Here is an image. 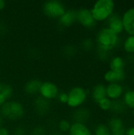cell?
Masks as SVG:
<instances>
[{
    "instance_id": "cell-1",
    "label": "cell",
    "mask_w": 134,
    "mask_h": 135,
    "mask_svg": "<svg viewBox=\"0 0 134 135\" xmlns=\"http://www.w3.org/2000/svg\"><path fill=\"white\" fill-rule=\"evenodd\" d=\"M119 37L107 27H103L96 34V41L98 51L106 53L114 50L118 44Z\"/></svg>"
},
{
    "instance_id": "cell-2",
    "label": "cell",
    "mask_w": 134,
    "mask_h": 135,
    "mask_svg": "<svg viewBox=\"0 0 134 135\" xmlns=\"http://www.w3.org/2000/svg\"><path fill=\"white\" fill-rule=\"evenodd\" d=\"M115 3L113 0H98L90 9L91 13L96 22L107 21L114 13Z\"/></svg>"
},
{
    "instance_id": "cell-3",
    "label": "cell",
    "mask_w": 134,
    "mask_h": 135,
    "mask_svg": "<svg viewBox=\"0 0 134 135\" xmlns=\"http://www.w3.org/2000/svg\"><path fill=\"white\" fill-rule=\"evenodd\" d=\"M0 115L5 119L17 121L21 119L24 115V105L17 100H8L0 107Z\"/></svg>"
},
{
    "instance_id": "cell-4",
    "label": "cell",
    "mask_w": 134,
    "mask_h": 135,
    "mask_svg": "<svg viewBox=\"0 0 134 135\" xmlns=\"http://www.w3.org/2000/svg\"><path fill=\"white\" fill-rule=\"evenodd\" d=\"M67 93L68 101L66 104L72 108H81L88 98V92L82 86H73Z\"/></svg>"
},
{
    "instance_id": "cell-5",
    "label": "cell",
    "mask_w": 134,
    "mask_h": 135,
    "mask_svg": "<svg viewBox=\"0 0 134 135\" xmlns=\"http://www.w3.org/2000/svg\"><path fill=\"white\" fill-rule=\"evenodd\" d=\"M43 13L51 18H59L66 10L65 5L58 0H47L42 6Z\"/></svg>"
},
{
    "instance_id": "cell-6",
    "label": "cell",
    "mask_w": 134,
    "mask_h": 135,
    "mask_svg": "<svg viewBox=\"0 0 134 135\" xmlns=\"http://www.w3.org/2000/svg\"><path fill=\"white\" fill-rule=\"evenodd\" d=\"M58 93L59 89L55 83L51 81H42L39 91V97L50 101L51 100L56 99Z\"/></svg>"
},
{
    "instance_id": "cell-7",
    "label": "cell",
    "mask_w": 134,
    "mask_h": 135,
    "mask_svg": "<svg viewBox=\"0 0 134 135\" xmlns=\"http://www.w3.org/2000/svg\"><path fill=\"white\" fill-rule=\"evenodd\" d=\"M77 21L86 28H92L96 25L91 10L88 8H81L77 10Z\"/></svg>"
},
{
    "instance_id": "cell-8",
    "label": "cell",
    "mask_w": 134,
    "mask_h": 135,
    "mask_svg": "<svg viewBox=\"0 0 134 135\" xmlns=\"http://www.w3.org/2000/svg\"><path fill=\"white\" fill-rule=\"evenodd\" d=\"M124 31L129 36H134V7L126 9L122 16Z\"/></svg>"
},
{
    "instance_id": "cell-9",
    "label": "cell",
    "mask_w": 134,
    "mask_h": 135,
    "mask_svg": "<svg viewBox=\"0 0 134 135\" xmlns=\"http://www.w3.org/2000/svg\"><path fill=\"white\" fill-rule=\"evenodd\" d=\"M106 92L107 97L112 101H115L118 100L123 96L124 88L120 83H110L106 85Z\"/></svg>"
},
{
    "instance_id": "cell-10",
    "label": "cell",
    "mask_w": 134,
    "mask_h": 135,
    "mask_svg": "<svg viewBox=\"0 0 134 135\" xmlns=\"http://www.w3.org/2000/svg\"><path fill=\"white\" fill-rule=\"evenodd\" d=\"M111 135H125L126 126L123 120L119 117L111 118L107 124Z\"/></svg>"
},
{
    "instance_id": "cell-11",
    "label": "cell",
    "mask_w": 134,
    "mask_h": 135,
    "mask_svg": "<svg viewBox=\"0 0 134 135\" xmlns=\"http://www.w3.org/2000/svg\"><path fill=\"white\" fill-rule=\"evenodd\" d=\"M107 28H110L112 32H114L118 36L122 33L124 31L122 17L118 14L113 13L108 19H107Z\"/></svg>"
},
{
    "instance_id": "cell-12",
    "label": "cell",
    "mask_w": 134,
    "mask_h": 135,
    "mask_svg": "<svg viewBox=\"0 0 134 135\" xmlns=\"http://www.w3.org/2000/svg\"><path fill=\"white\" fill-rule=\"evenodd\" d=\"M75 22H77V10L73 9H66L58 18V24L64 28L70 27Z\"/></svg>"
},
{
    "instance_id": "cell-13",
    "label": "cell",
    "mask_w": 134,
    "mask_h": 135,
    "mask_svg": "<svg viewBox=\"0 0 134 135\" xmlns=\"http://www.w3.org/2000/svg\"><path fill=\"white\" fill-rule=\"evenodd\" d=\"M68 133L69 135H93L90 128L85 123L77 122L71 123Z\"/></svg>"
},
{
    "instance_id": "cell-14",
    "label": "cell",
    "mask_w": 134,
    "mask_h": 135,
    "mask_svg": "<svg viewBox=\"0 0 134 135\" xmlns=\"http://www.w3.org/2000/svg\"><path fill=\"white\" fill-rule=\"evenodd\" d=\"M34 109L36 112L39 115H45L50 111L51 103L49 100L42 98L41 97H36L34 100Z\"/></svg>"
},
{
    "instance_id": "cell-15",
    "label": "cell",
    "mask_w": 134,
    "mask_h": 135,
    "mask_svg": "<svg viewBox=\"0 0 134 135\" xmlns=\"http://www.w3.org/2000/svg\"><path fill=\"white\" fill-rule=\"evenodd\" d=\"M109 67L111 70L118 73H125L126 62L124 59L118 55L113 57L110 61Z\"/></svg>"
},
{
    "instance_id": "cell-16",
    "label": "cell",
    "mask_w": 134,
    "mask_h": 135,
    "mask_svg": "<svg viewBox=\"0 0 134 135\" xmlns=\"http://www.w3.org/2000/svg\"><path fill=\"white\" fill-rule=\"evenodd\" d=\"M90 118V112L85 108H76L75 112L73 114V119L74 122L85 123Z\"/></svg>"
},
{
    "instance_id": "cell-17",
    "label": "cell",
    "mask_w": 134,
    "mask_h": 135,
    "mask_svg": "<svg viewBox=\"0 0 134 135\" xmlns=\"http://www.w3.org/2000/svg\"><path fill=\"white\" fill-rule=\"evenodd\" d=\"M41 83L42 81L39 79H31L25 83L24 90L28 95H36L39 93Z\"/></svg>"
},
{
    "instance_id": "cell-18",
    "label": "cell",
    "mask_w": 134,
    "mask_h": 135,
    "mask_svg": "<svg viewBox=\"0 0 134 135\" xmlns=\"http://www.w3.org/2000/svg\"><path fill=\"white\" fill-rule=\"evenodd\" d=\"M92 97L96 103L99 100L107 97V92H106V85L100 83L96 85L92 89Z\"/></svg>"
},
{
    "instance_id": "cell-19",
    "label": "cell",
    "mask_w": 134,
    "mask_h": 135,
    "mask_svg": "<svg viewBox=\"0 0 134 135\" xmlns=\"http://www.w3.org/2000/svg\"><path fill=\"white\" fill-rule=\"evenodd\" d=\"M125 73H118L115 72L111 70H108L107 71L105 72L103 75V78L105 81H107L108 84L110 83H115L118 82L119 83L120 81H123L125 79Z\"/></svg>"
},
{
    "instance_id": "cell-20",
    "label": "cell",
    "mask_w": 134,
    "mask_h": 135,
    "mask_svg": "<svg viewBox=\"0 0 134 135\" xmlns=\"http://www.w3.org/2000/svg\"><path fill=\"white\" fill-rule=\"evenodd\" d=\"M123 104L125 107H128L131 109H134V90L130 89L123 94Z\"/></svg>"
},
{
    "instance_id": "cell-21",
    "label": "cell",
    "mask_w": 134,
    "mask_h": 135,
    "mask_svg": "<svg viewBox=\"0 0 134 135\" xmlns=\"http://www.w3.org/2000/svg\"><path fill=\"white\" fill-rule=\"evenodd\" d=\"M124 51L129 54H134V36H129L123 44Z\"/></svg>"
},
{
    "instance_id": "cell-22",
    "label": "cell",
    "mask_w": 134,
    "mask_h": 135,
    "mask_svg": "<svg viewBox=\"0 0 134 135\" xmlns=\"http://www.w3.org/2000/svg\"><path fill=\"white\" fill-rule=\"evenodd\" d=\"M96 104H98L99 108L102 111H104V112L111 111L112 109V106H113V101L107 97H105V98L99 100Z\"/></svg>"
},
{
    "instance_id": "cell-23",
    "label": "cell",
    "mask_w": 134,
    "mask_h": 135,
    "mask_svg": "<svg viewBox=\"0 0 134 135\" xmlns=\"http://www.w3.org/2000/svg\"><path fill=\"white\" fill-rule=\"evenodd\" d=\"M94 135H111V134L107 124L100 123L94 130Z\"/></svg>"
},
{
    "instance_id": "cell-24",
    "label": "cell",
    "mask_w": 134,
    "mask_h": 135,
    "mask_svg": "<svg viewBox=\"0 0 134 135\" xmlns=\"http://www.w3.org/2000/svg\"><path fill=\"white\" fill-rule=\"evenodd\" d=\"M71 126V123L67 119H61L58 123V128L60 133H68Z\"/></svg>"
},
{
    "instance_id": "cell-25",
    "label": "cell",
    "mask_w": 134,
    "mask_h": 135,
    "mask_svg": "<svg viewBox=\"0 0 134 135\" xmlns=\"http://www.w3.org/2000/svg\"><path fill=\"white\" fill-rule=\"evenodd\" d=\"M1 93L6 98L7 100H9V99L13 97V89L9 85H2V90H1Z\"/></svg>"
},
{
    "instance_id": "cell-26",
    "label": "cell",
    "mask_w": 134,
    "mask_h": 135,
    "mask_svg": "<svg viewBox=\"0 0 134 135\" xmlns=\"http://www.w3.org/2000/svg\"><path fill=\"white\" fill-rule=\"evenodd\" d=\"M93 45H94V43L93 41L90 39V38H86L85 39L82 43H81V46H82V48L85 50V51H90L92 47H93Z\"/></svg>"
},
{
    "instance_id": "cell-27",
    "label": "cell",
    "mask_w": 134,
    "mask_h": 135,
    "mask_svg": "<svg viewBox=\"0 0 134 135\" xmlns=\"http://www.w3.org/2000/svg\"><path fill=\"white\" fill-rule=\"evenodd\" d=\"M30 135H46V130L41 126H37L32 130Z\"/></svg>"
},
{
    "instance_id": "cell-28",
    "label": "cell",
    "mask_w": 134,
    "mask_h": 135,
    "mask_svg": "<svg viewBox=\"0 0 134 135\" xmlns=\"http://www.w3.org/2000/svg\"><path fill=\"white\" fill-rule=\"evenodd\" d=\"M58 102L63 104H66L67 101H68V93L66 92H59L57 98Z\"/></svg>"
},
{
    "instance_id": "cell-29",
    "label": "cell",
    "mask_w": 134,
    "mask_h": 135,
    "mask_svg": "<svg viewBox=\"0 0 134 135\" xmlns=\"http://www.w3.org/2000/svg\"><path fill=\"white\" fill-rule=\"evenodd\" d=\"M12 135H26L25 129L22 127H17L13 131Z\"/></svg>"
},
{
    "instance_id": "cell-30",
    "label": "cell",
    "mask_w": 134,
    "mask_h": 135,
    "mask_svg": "<svg viewBox=\"0 0 134 135\" xmlns=\"http://www.w3.org/2000/svg\"><path fill=\"white\" fill-rule=\"evenodd\" d=\"M0 135H11V134L6 127H0Z\"/></svg>"
},
{
    "instance_id": "cell-31",
    "label": "cell",
    "mask_w": 134,
    "mask_h": 135,
    "mask_svg": "<svg viewBox=\"0 0 134 135\" xmlns=\"http://www.w3.org/2000/svg\"><path fill=\"white\" fill-rule=\"evenodd\" d=\"M8 100H6V98L0 93V107H2L4 104H6Z\"/></svg>"
},
{
    "instance_id": "cell-32",
    "label": "cell",
    "mask_w": 134,
    "mask_h": 135,
    "mask_svg": "<svg viewBox=\"0 0 134 135\" xmlns=\"http://www.w3.org/2000/svg\"><path fill=\"white\" fill-rule=\"evenodd\" d=\"M125 135H134V127H131L126 129Z\"/></svg>"
},
{
    "instance_id": "cell-33",
    "label": "cell",
    "mask_w": 134,
    "mask_h": 135,
    "mask_svg": "<svg viewBox=\"0 0 134 135\" xmlns=\"http://www.w3.org/2000/svg\"><path fill=\"white\" fill-rule=\"evenodd\" d=\"M6 6V2L4 0H0V10L3 9Z\"/></svg>"
},
{
    "instance_id": "cell-34",
    "label": "cell",
    "mask_w": 134,
    "mask_h": 135,
    "mask_svg": "<svg viewBox=\"0 0 134 135\" xmlns=\"http://www.w3.org/2000/svg\"><path fill=\"white\" fill-rule=\"evenodd\" d=\"M3 123H4V119L3 117L0 115V127H3Z\"/></svg>"
},
{
    "instance_id": "cell-35",
    "label": "cell",
    "mask_w": 134,
    "mask_h": 135,
    "mask_svg": "<svg viewBox=\"0 0 134 135\" xmlns=\"http://www.w3.org/2000/svg\"><path fill=\"white\" fill-rule=\"evenodd\" d=\"M59 133L60 132H53V133H51L50 135H60Z\"/></svg>"
},
{
    "instance_id": "cell-36",
    "label": "cell",
    "mask_w": 134,
    "mask_h": 135,
    "mask_svg": "<svg viewBox=\"0 0 134 135\" xmlns=\"http://www.w3.org/2000/svg\"><path fill=\"white\" fill-rule=\"evenodd\" d=\"M2 84L0 82V93H1V90H2Z\"/></svg>"
}]
</instances>
